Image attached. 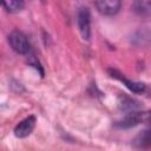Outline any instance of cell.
<instances>
[{
  "instance_id": "obj_1",
  "label": "cell",
  "mask_w": 151,
  "mask_h": 151,
  "mask_svg": "<svg viewBox=\"0 0 151 151\" xmlns=\"http://www.w3.org/2000/svg\"><path fill=\"white\" fill-rule=\"evenodd\" d=\"M8 41H9L11 47L13 48V51H15L17 53H19V54L28 53L29 42L27 40V37L22 32L18 31V29L13 31L8 37Z\"/></svg>"
},
{
  "instance_id": "obj_2",
  "label": "cell",
  "mask_w": 151,
  "mask_h": 151,
  "mask_svg": "<svg viewBox=\"0 0 151 151\" xmlns=\"http://www.w3.org/2000/svg\"><path fill=\"white\" fill-rule=\"evenodd\" d=\"M77 22L81 37L85 40H88L91 35V15H90V11L86 7L79 9L77 15Z\"/></svg>"
},
{
  "instance_id": "obj_3",
  "label": "cell",
  "mask_w": 151,
  "mask_h": 151,
  "mask_svg": "<svg viewBox=\"0 0 151 151\" xmlns=\"http://www.w3.org/2000/svg\"><path fill=\"white\" fill-rule=\"evenodd\" d=\"M96 7L103 15H114L122 7V0H96Z\"/></svg>"
},
{
  "instance_id": "obj_4",
  "label": "cell",
  "mask_w": 151,
  "mask_h": 151,
  "mask_svg": "<svg viewBox=\"0 0 151 151\" xmlns=\"http://www.w3.org/2000/svg\"><path fill=\"white\" fill-rule=\"evenodd\" d=\"M35 126V117L34 116H29L27 118H25L22 122H20L15 129H14V134L18 138H25L27 136H29L33 131Z\"/></svg>"
},
{
  "instance_id": "obj_5",
  "label": "cell",
  "mask_w": 151,
  "mask_h": 151,
  "mask_svg": "<svg viewBox=\"0 0 151 151\" xmlns=\"http://www.w3.org/2000/svg\"><path fill=\"white\" fill-rule=\"evenodd\" d=\"M132 9L140 17L151 15V0H134Z\"/></svg>"
},
{
  "instance_id": "obj_6",
  "label": "cell",
  "mask_w": 151,
  "mask_h": 151,
  "mask_svg": "<svg viewBox=\"0 0 151 151\" xmlns=\"http://www.w3.org/2000/svg\"><path fill=\"white\" fill-rule=\"evenodd\" d=\"M133 145L140 149L151 147V127L140 132L133 140Z\"/></svg>"
},
{
  "instance_id": "obj_7",
  "label": "cell",
  "mask_w": 151,
  "mask_h": 151,
  "mask_svg": "<svg viewBox=\"0 0 151 151\" xmlns=\"http://www.w3.org/2000/svg\"><path fill=\"white\" fill-rule=\"evenodd\" d=\"M112 77H116V78H118L119 80L124 81V84H125L131 91H133V92H136V93H140V92H143V91L145 90V85H144V84H142V83H136V81H130V80L125 79L124 77H122V74H118L116 71L112 72Z\"/></svg>"
},
{
  "instance_id": "obj_8",
  "label": "cell",
  "mask_w": 151,
  "mask_h": 151,
  "mask_svg": "<svg viewBox=\"0 0 151 151\" xmlns=\"http://www.w3.org/2000/svg\"><path fill=\"white\" fill-rule=\"evenodd\" d=\"M4 8L9 13L20 12L25 6V0H1Z\"/></svg>"
}]
</instances>
